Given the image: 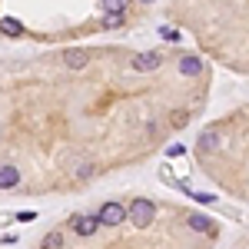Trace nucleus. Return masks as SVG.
<instances>
[{"mask_svg":"<svg viewBox=\"0 0 249 249\" xmlns=\"http://www.w3.org/2000/svg\"><path fill=\"white\" fill-rule=\"evenodd\" d=\"M190 196L196 199V203H213V199H216L213 193H190Z\"/></svg>","mask_w":249,"mask_h":249,"instance_id":"obj_16","label":"nucleus"},{"mask_svg":"<svg viewBox=\"0 0 249 249\" xmlns=\"http://www.w3.org/2000/svg\"><path fill=\"white\" fill-rule=\"evenodd\" d=\"M96 219H100V226H120L123 219H130V213L123 210L120 203H107L103 210L96 213Z\"/></svg>","mask_w":249,"mask_h":249,"instance_id":"obj_2","label":"nucleus"},{"mask_svg":"<svg viewBox=\"0 0 249 249\" xmlns=\"http://www.w3.org/2000/svg\"><path fill=\"white\" fill-rule=\"evenodd\" d=\"M14 219H17V223H34V219H37V213L23 210V213H17V216H14Z\"/></svg>","mask_w":249,"mask_h":249,"instance_id":"obj_15","label":"nucleus"},{"mask_svg":"<svg viewBox=\"0 0 249 249\" xmlns=\"http://www.w3.org/2000/svg\"><path fill=\"white\" fill-rule=\"evenodd\" d=\"M163 63V53H156V50H146L143 57H136L133 60V70L136 73H150V70H156Z\"/></svg>","mask_w":249,"mask_h":249,"instance_id":"obj_3","label":"nucleus"},{"mask_svg":"<svg viewBox=\"0 0 249 249\" xmlns=\"http://www.w3.org/2000/svg\"><path fill=\"white\" fill-rule=\"evenodd\" d=\"M126 213H130V223H133L136 230H146V226L156 219V206L146 199V196H136L133 203L126 206Z\"/></svg>","mask_w":249,"mask_h":249,"instance_id":"obj_1","label":"nucleus"},{"mask_svg":"<svg viewBox=\"0 0 249 249\" xmlns=\"http://www.w3.org/2000/svg\"><path fill=\"white\" fill-rule=\"evenodd\" d=\"M103 10L107 14H123L126 10V0H110V3H103Z\"/></svg>","mask_w":249,"mask_h":249,"instance_id":"obj_11","label":"nucleus"},{"mask_svg":"<svg viewBox=\"0 0 249 249\" xmlns=\"http://www.w3.org/2000/svg\"><path fill=\"white\" fill-rule=\"evenodd\" d=\"M0 30H7L10 37H17V34H20V23L14 17H3V20H0Z\"/></svg>","mask_w":249,"mask_h":249,"instance_id":"obj_10","label":"nucleus"},{"mask_svg":"<svg viewBox=\"0 0 249 249\" xmlns=\"http://www.w3.org/2000/svg\"><path fill=\"white\" fill-rule=\"evenodd\" d=\"M123 23V14H107V27H120Z\"/></svg>","mask_w":249,"mask_h":249,"instance_id":"obj_17","label":"nucleus"},{"mask_svg":"<svg viewBox=\"0 0 249 249\" xmlns=\"http://www.w3.org/2000/svg\"><path fill=\"white\" fill-rule=\"evenodd\" d=\"M160 34H163V37H166V40H179V34H176V30H170V27H163Z\"/></svg>","mask_w":249,"mask_h":249,"instance_id":"obj_18","label":"nucleus"},{"mask_svg":"<svg viewBox=\"0 0 249 249\" xmlns=\"http://www.w3.org/2000/svg\"><path fill=\"white\" fill-rule=\"evenodd\" d=\"M73 176H77V179H87V176H93V166H90V163H80L77 170H73Z\"/></svg>","mask_w":249,"mask_h":249,"instance_id":"obj_13","label":"nucleus"},{"mask_svg":"<svg viewBox=\"0 0 249 249\" xmlns=\"http://www.w3.org/2000/svg\"><path fill=\"white\" fill-rule=\"evenodd\" d=\"M20 183V170L14 163H3L0 166V190H10V186H17Z\"/></svg>","mask_w":249,"mask_h":249,"instance_id":"obj_5","label":"nucleus"},{"mask_svg":"<svg viewBox=\"0 0 249 249\" xmlns=\"http://www.w3.org/2000/svg\"><path fill=\"white\" fill-rule=\"evenodd\" d=\"M190 230L196 232H206V236H216V226H213L206 216H190Z\"/></svg>","mask_w":249,"mask_h":249,"instance_id":"obj_8","label":"nucleus"},{"mask_svg":"<svg viewBox=\"0 0 249 249\" xmlns=\"http://www.w3.org/2000/svg\"><path fill=\"white\" fill-rule=\"evenodd\" d=\"M100 230V219L96 216H73V232L77 236H93Z\"/></svg>","mask_w":249,"mask_h":249,"instance_id":"obj_4","label":"nucleus"},{"mask_svg":"<svg viewBox=\"0 0 249 249\" xmlns=\"http://www.w3.org/2000/svg\"><path fill=\"white\" fill-rule=\"evenodd\" d=\"M213 146H219V136L203 133V140H199V150H213Z\"/></svg>","mask_w":249,"mask_h":249,"instance_id":"obj_12","label":"nucleus"},{"mask_svg":"<svg viewBox=\"0 0 249 249\" xmlns=\"http://www.w3.org/2000/svg\"><path fill=\"white\" fill-rule=\"evenodd\" d=\"M186 120H190V113L179 110V113H173V126H186Z\"/></svg>","mask_w":249,"mask_h":249,"instance_id":"obj_14","label":"nucleus"},{"mask_svg":"<svg viewBox=\"0 0 249 249\" xmlns=\"http://www.w3.org/2000/svg\"><path fill=\"white\" fill-rule=\"evenodd\" d=\"M63 63H67L70 70H83V67H87V53H80V50H67V53H63Z\"/></svg>","mask_w":249,"mask_h":249,"instance_id":"obj_7","label":"nucleus"},{"mask_svg":"<svg viewBox=\"0 0 249 249\" xmlns=\"http://www.w3.org/2000/svg\"><path fill=\"white\" fill-rule=\"evenodd\" d=\"M60 246H63V236L60 232H47L43 243H40V249H60Z\"/></svg>","mask_w":249,"mask_h":249,"instance_id":"obj_9","label":"nucleus"},{"mask_svg":"<svg viewBox=\"0 0 249 249\" xmlns=\"http://www.w3.org/2000/svg\"><path fill=\"white\" fill-rule=\"evenodd\" d=\"M203 70V60L199 57H179V73L183 77H196Z\"/></svg>","mask_w":249,"mask_h":249,"instance_id":"obj_6","label":"nucleus"}]
</instances>
